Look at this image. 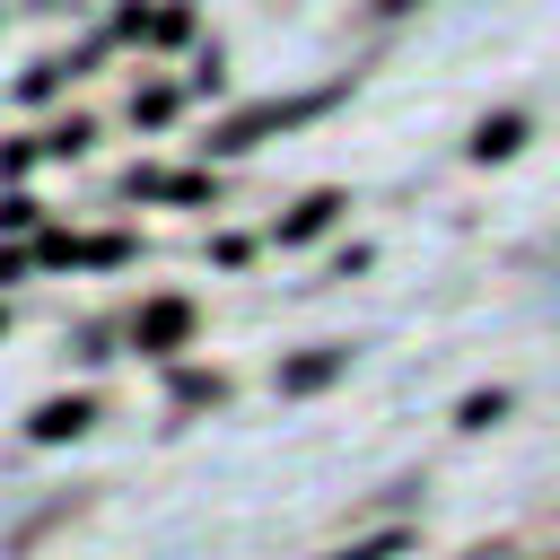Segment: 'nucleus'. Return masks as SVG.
Listing matches in <instances>:
<instances>
[{
  "instance_id": "obj_1",
  "label": "nucleus",
  "mask_w": 560,
  "mask_h": 560,
  "mask_svg": "<svg viewBox=\"0 0 560 560\" xmlns=\"http://www.w3.org/2000/svg\"><path fill=\"white\" fill-rule=\"evenodd\" d=\"M122 341H131V350H149V359H184V341H192V298H175V289H149V298L131 306Z\"/></svg>"
},
{
  "instance_id": "obj_2",
  "label": "nucleus",
  "mask_w": 560,
  "mask_h": 560,
  "mask_svg": "<svg viewBox=\"0 0 560 560\" xmlns=\"http://www.w3.org/2000/svg\"><path fill=\"white\" fill-rule=\"evenodd\" d=\"M96 420H105V402H96V394H52V402H35V411H26V438H35V446H70V438H88Z\"/></svg>"
},
{
  "instance_id": "obj_3",
  "label": "nucleus",
  "mask_w": 560,
  "mask_h": 560,
  "mask_svg": "<svg viewBox=\"0 0 560 560\" xmlns=\"http://www.w3.org/2000/svg\"><path fill=\"white\" fill-rule=\"evenodd\" d=\"M332 219H341V192H306V201L280 219V245H306V236H324Z\"/></svg>"
},
{
  "instance_id": "obj_4",
  "label": "nucleus",
  "mask_w": 560,
  "mask_h": 560,
  "mask_svg": "<svg viewBox=\"0 0 560 560\" xmlns=\"http://www.w3.org/2000/svg\"><path fill=\"white\" fill-rule=\"evenodd\" d=\"M184 114V88L175 79H149L140 96H131V131H158V122H175Z\"/></svg>"
},
{
  "instance_id": "obj_5",
  "label": "nucleus",
  "mask_w": 560,
  "mask_h": 560,
  "mask_svg": "<svg viewBox=\"0 0 560 560\" xmlns=\"http://www.w3.org/2000/svg\"><path fill=\"white\" fill-rule=\"evenodd\" d=\"M140 44H166V52H175V44H192V0H158V9H149V26H140Z\"/></svg>"
},
{
  "instance_id": "obj_6",
  "label": "nucleus",
  "mask_w": 560,
  "mask_h": 560,
  "mask_svg": "<svg viewBox=\"0 0 560 560\" xmlns=\"http://www.w3.org/2000/svg\"><path fill=\"white\" fill-rule=\"evenodd\" d=\"M88 149H96V114H61L44 131V158H88Z\"/></svg>"
},
{
  "instance_id": "obj_7",
  "label": "nucleus",
  "mask_w": 560,
  "mask_h": 560,
  "mask_svg": "<svg viewBox=\"0 0 560 560\" xmlns=\"http://www.w3.org/2000/svg\"><path fill=\"white\" fill-rule=\"evenodd\" d=\"M341 376V350H315V359H289L280 368V394H315V385H332Z\"/></svg>"
},
{
  "instance_id": "obj_8",
  "label": "nucleus",
  "mask_w": 560,
  "mask_h": 560,
  "mask_svg": "<svg viewBox=\"0 0 560 560\" xmlns=\"http://www.w3.org/2000/svg\"><path fill=\"white\" fill-rule=\"evenodd\" d=\"M516 140H525V114H490V122L472 131V158H508Z\"/></svg>"
},
{
  "instance_id": "obj_9",
  "label": "nucleus",
  "mask_w": 560,
  "mask_h": 560,
  "mask_svg": "<svg viewBox=\"0 0 560 560\" xmlns=\"http://www.w3.org/2000/svg\"><path fill=\"white\" fill-rule=\"evenodd\" d=\"M44 166V131H18V140H0V175L18 184V175H35Z\"/></svg>"
},
{
  "instance_id": "obj_10",
  "label": "nucleus",
  "mask_w": 560,
  "mask_h": 560,
  "mask_svg": "<svg viewBox=\"0 0 560 560\" xmlns=\"http://www.w3.org/2000/svg\"><path fill=\"white\" fill-rule=\"evenodd\" d=\"M44 228V201L35 192H0V236H35Z\"/></svg>"
},
{
  "instance_id": "obj_11",
  "label": "nucleus",
  "mask_w": 560,
  "mask_h": 560,
  "mask_svg": "<svg viewBox=\"0 0 560 560\" xmlns=\"http://www.w3.org/2000/svg\"><path fill=\"white\" fill-rule=\"evenodd\" d=\"M61 79H70L61 61H35V70L18 79V105H52V96H61Z\"/></svg>"
},
{
  "instance_id": "obj_12",
  "label": "nucleus",
  "mask_w": 560,
  "mask_h": 560,
  "mask_svg": "<svg viewBox=\"0 0 560 560\" xmlns=\"http://www.w3.org/2000/svg\"><path fill=\"white\" fill-rule=\"evenodd\" d=\"M70 359H114V324H79V350Z\"/></svg>"
},
{
  "instance_id": "obj_13",
  "label": "nucleus",
  "mask_w": 560,
  "mask_h": 560,
  "mask_svg": "<svg viewBox=\"0 0 560 560\" xmlns=\"http://www.w3.org/2000/svg\"><path fill=\"white\" fill-rule=\"evenodd\" d=\"M192 88H201V96H219V88H228V61H219V52H201V61H192Z\"/></svg>"
},
{
  "instance_id": "obj_14",
  "label": "nucleus",
  "mask_w": 560,
  "mask_h": 560,
  "mask_svg": "<svg viewBox=\"0 0 560 560\" xmlns=\"http://www.w3.org/2000/svg\"><path fill=\"white\" fill-rule=\"evenodd\" d=\"M499 411H508V394H472V402H464V429H490Z\"/></svg>"
},
{
  "instance_id": "obj_15",
  "label": "nucleus",
  "mask_w": 560,
  "mask_h": 560,
  "mask_svg": "<svg viewBox=\"0 0 560 560\" xmlns=\"http://www.w3.org/2000/svg\"><path fill=\"white\" fill-rule=\"evenodd\" d=\"M210 262H254V236H236V228H228V236L210 245Z\"/></svg>"
},
{
  "instance_id": "obj_16",
  "label": "nucleus",
  "mask_w": 560,
  "mask_h": 560,
  "mask_svg": "<svg viewBox=\"0 0 560 560\" xmlns=\"http://www.w3.org/2000/svg\"><path fill=\"white\" fill-rule=\"evenodd\" d=\"M26 271H35V254H18V245H0V289H18Z\"/></svg>"
},
{
  "instance_id": "obj_17",
  "label": "nucleus",
  "mask_w": 560,
  "mask_h": 560,
  "mask_svg": "<svg viewBox=\"0 0 560 560\" xmlns=\"http://www.w3.org/2000/svg\"><path fill=\"white\" fill-rule=\"evenodd\" d=\"M376 9H411V0H376Z\"/></svg>"
},
{
  "instance_id": "obj_18",
  "label": "nucleus",
  "mask_w": 560,
  "mask_h": 560,
  "mask_svg": "<svg viewBox=\"0 0 560 560\" xmlns=\"http://www.w3.org/2000/svg\"><path fill=\"white\" fill-rule=\"evenodd\" d=\"M0 332H9V306H0Z\"/></svg>"
}]
</instances>
